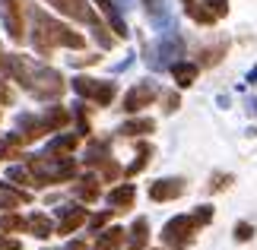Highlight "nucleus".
Listing matches in <instances>:
<instances>
[{
    "mask_svg": "<svg viewBox=\"0 0 257 250\" xmlns=\"http://www.w3.org/2000/svg\"><path fill=\"white\" fill-rule=\"evenodd\" d=\"M51 7H57L61 13H67L70 19H80V23H92L98 26V16L92 13V7L86 4V0H48Z\"/></svg>",
    "mask_w": 257,
    "mask_h": 250,
    "instance_id": "8",
    "label": "nucleus"
},
{
    "mask_svg": "<svg viewBox=\"0 0 257 250\" xmlns=\"http://www.w3.org/2000/svg\"><path fill=\"white\" fill-rule=\"evenodd\" d=\"M184 190H187V181H181V177H165V181H156L150 187V196L156 203H169V199L184 196Z\"/></svg>",
    "mask_w": 257,
    "mask_h": 250,
    "instance_id": "9",
    "label": "nucleus"
},
{
    "mask_svg": "<svg viewBox=\"0 0 257 250\" xmlns=\"http://www.w3.org/2000/svg\"><path fill=\"white\" fill-rule=\"evenodd\" d=\"M0 231H7V234H13V231H26V218H19V215H0Z\"/></svg>",
    "mask_w": 257,
    "mask_h": 250,
    "instance_id": "20",
    "label": "nucleus"
},
{
    "mask_svg": "<svg viewBox=\"0 0 257 250\" xmlns=\"http://www.w3.org/2000/svg\"><path fill=\"white\" fill-rule=\"evenodd\" d=\"M203 4H206V10H210L216 19H222L225 13H229V0H203Z\"/></svg>",
    "mask_w": 257,
    "mask_h": 250,
    "instance_id": "24",
    "label": "nucleus"
},
{
    "mask_svg": "<svg viewBox=\"0 0 257 250\" xmlns=\"http://www.w3.org/2000/svg\"><path fill=\"white\" fill-rule=\"evenodd\" d=\"M134 196H137V187H134V184H124V187L111 190V206H114V212L131 209V206H134Z\"/></svg>",
    "mask_w": 257,
    "mask_h": 250,
    "instance_id": "12",
    "label": "nucleus"
},
{
    "mask_svg": "<svg viewBox=\"0 0 257 250\" xmlns=\"http://www.w3.org/2000/svg\"><path fill=\"white\" fill-rule=\"evenodd\" d=\"M83 222H86V209H70V212L61 218V225H57L54 234H70V231H76Z\"/></svg>",
    "mask_w": 257,
    "mask_h": 250,
    "instance_id": "14",
    "label": "nucleus"
},
{
    "mask_svg": "<svg viewBox=\"0 0 257 250\" xmlns=\"http://www.w3.org/2000/svg\"><path fill=\"white\" fill-rule=\"evenodd\" d=\"M153 130H156V124L150 121V117H140V121H127L121 127V133L124 136H146V133H153Z\"/></svg>",
    "mask_w": 257,
    "mask_h": 250,
    "instance_id": "15",
    "label": "nucleus"
},
{
    "mask_svg": "<svg viewBox=\"0 0 257 250\" xmlns=\"http://www.w3.org/2000/svg\"><path fill=\"white\" fill-rule=\"evenodd\" d=\"M0 13H4V23L10 29V38H13V42H23L26 38V23H23L26 7H23V0H0Z\"/></svg>",
    "mask_w": 257,
    "mask_h": 250,
    "instance_id": "6",
    "label": "nucleus"
},
{
    "mask_svg": "<svg viewBox=\"0 0 257 250\" xmlns=\"http://www.w3.org/2000/svg\"><path fill=\"white\" fill-rule=\"evenodd\" d=\"M10 181H16L23 187H32V174H29V168H10Z\"/></svg>",
    "mask_w": 257,
    "mask_h": 250,
    "instance_id": "25",
    "label": "nucleus"
},
{
    "mask_svg": "<svg viewBox=\"0 0 257 250\" xmlns=\"http://www.w3.org/2000/svg\"><path fill=\"white\" fill-rule=\"evenodd\" d=\"M150 155H153V149H150V146H143V152H140V158H137V162H134L131 168H127V174H140L143 168L150 165Z\"/></svg>",
    "mask_w": 257,
    "mask_h": 250,
    "instance_id": "23",
    "label": "nucleus"
},
{
    "mask_svg": "<svg viewBox=\"0 0 257 250\" xmlns=\"http://www.w3.org/2000/svg\"><path fill=\"white\" fill-rule=\"evenodd\" d=\"M32 23H35V35H32L35 51L45 54V57L51 54L54 48H83L86 45L83 35H76L73 29L61 26L57 19H51L48 13H42V10H32Z\"/></svg>",
    "mask_w": 257,
    "mask_h": 250,
    "instance_id": "1",
    "label": "nucleus"
},
{
    "mask_svg": "<svg viewBox=\"0 0 257 250\" xmlns=\"http://www.w3.org/2000/svg\"><path fill=\"white\" fill-rule=\"evenodd\" d=\"M10 102H13V92H10L4 83H0V105H10Z\"/></svg>",
    "mask_w": 257,
    "mask_h": 250,
    "instance_id": "29",
    "label": "nucleus"
},
{
    "mask_svg": "<svg viewBox=\"0 0 257 250\" xmlns=\"http://www.w3.org/2000/svg\"><path fill=\"white\" fill-rule=\"evenodd\" d=\"M26 231H35V237H51L54 228H51V222H48V215H32L26 222Z\"/></svg>",
    "mask_w": 257,
    "mask_h": 250,
    "instance_id": "17",
    "label": "nucleus"
},
{
    "mask_svg": "<svg viewBox=\"0 0 257 250\" xmlns=\"http://www.w3.org/2000/svg\"><path fill=\"white\" fill-rule=\"evenodd\" d=\"M19 203H29V196L16 193V190H10V187H0V209H13Z\"/></svg>",
    "mask_w": 257,
    "mask_h": 250,
    "instance_id": "18",
    "label": "nucleus"
},
{
    "mask_svg": "<svg viewBox=\"0 0 257 250\" xmlns=\"http://www.w3.org/2000/svg\"><path fill=\"white\" fill-rule=\"evenodd\" d=\"M42 124L48 133H61V130L70 124V111L67 108H48V114L42 117Z\"/></svg>",
    "mask_w": 257,
    "mask_h": 250,
    "instance_id": "10",
    "label": "nucleus"
},
{
    "mask_svg": "<svg viewBox=\"0 0 257 250\" xmlns=\"http://www.w3.org/2000/svg\"><path fill=\"white\" fill-rule=\"evenodd\" d=\"M172 79H175L181 89L194 86V79H197V64H172Z\"/></svg>",
    "mask_w": 257,
    "mask_h": 250,
    "instance_id": "13",
    "label": "nucleus"
},
{
    "mask_svg": "<svg viewBox=\"0 0 257 250\" xmlns=\"http://www.w3.org/2000/svg\"><path fill=\"white\" fill-rule=\"evenodd\" d=\"M251 237H254V225H248V222L235 225V241H251Z\"/></svg>",
    "mask_w": 257,
    "mask_h": 250,
    "instance_id": "26",
    "label": "nucleus"
},
{
    "mask_svg": "<svg viewBox=\"0 0 257 250\" xmlns=\"http://www.w3.org/2000/svg\"><path fill=\"white\" fill-rule=\"evenodd\" d=\"M124 241H127V237H124V231H121V228H111V231H105L102 237H98L95 250H117V247H121Z\"/></svg>",
    "mask_w": 257,
    "mask_h": 250,
    "instance_id": "16",
    "label": "nucleus"
},
{
    "mask_svg": "<svg viewBox=\"0 0 257 250\" xmlns=\"http://www.w3.org/2000/svg\"><path fill=\"white\" fill-rule=\"evenodd\" d=\"M146 241H150V222H146V218H137L127 244H131V250H146Z\"/></svg>",
    "mask_w": 257,
    "mask_h": 250,
    "instance_id": "11",
    "label": "nucleus"
},
{
    "mask_svg": "<svg viewBox=\"0 0 257 250\" xmlns=\"http://www.w3.org/2000/svg\"><path fill=\"white\" fill-rule=\"evenodd\" d=\"M95 4L102 7V13L108 16V23H114V32H117V35L124 38V35H127V32H124V23H121V19H117V13H114V7H111V0H95Z\"/></svg>",
    "mask_w": 257,
    "mask_h": 250,
    "instance_id": "21",
    "label": "nucleus"
},
{
    "mask_svg": "<svg viewBox=\"0 0 257 250\" xmlns=\"http://www.w3.org/2000/svg\"><path fill=\"white\" fill-rule=\"evenodd\" d=\"M156 98H159V89H156L153 83H137L131 92H127V98H124V111L137 114V111H143L146 105H153Z\"/></svg>",
    "mask_w": 257,
    "mask_h": 250,
    "instance_id": "7",
    "label": "nucleus"
},
{
    "mask_svg": "<svg viewBox=\"0 0 257 250\" xmlns=\"http://www.w3.org/2000/svg\"><path fill=\"white\" fill-rule=\"evenodd\" d=\"M29 174H32V187H51V184L70 181L76 174V165H73V158H61L57 162L54 152H48V155H38L29 162Z\"/></svg>",
    "mask_w": 257,
    "mask_h": 250,
    "instance_id": "3",
    "label": "nucleus"
},
{
    "mask_svg": "<svg viewBox=\"0 0 257 250\" xmlns=\"http://www.w3.org/2000/svg\"><path fill=\"white\" fill-rule=\"evenodd\" d=\"M232 184V174H216V177H210V190H225Z\"/></svg>",
    "mask_w": 257,
    "mask_h": 250,
    "instance_id": "27",
    "label": "nucleus"
},
{
    "mask_svg": "<svg viewBox=\"0 0 257 250\" xmlns=\"http://www.w3.org/2000/svg\"><path fill=\"white\" fill-rule=\"evenodd\" d=\"M0 250H19L16 237H0Z\"/></svg>",
    "mask_w": 257,
    "mask_h": 250,
    "instance_id": "28",
    "label": "nucleus"
},
{
    "mask_svg": "<svg viewBox=\"0 0 257 250\" xmlns=\"http://www.w3.org/2000/svg\"><path fill=\"white\" fill-rule=\"evenodd\" d=\"M29 89H32L38 98H61L64 89H67V83H64V76L57 73V70L45 67V70H38V73H32Z\"/></svg>",
    "mask_w": 257,
    "mask_h": 250,
    "instance_id": "4",
    "label": "nucleus"
},
{
    "mask_svg": "<svg viewBox=\"0 0 257 250\" xmlns=\"http://www.w3.org/2000/svg\"><path fill=\"white\" fill-rule=\"evenodd\" d=\"M76 193H80V199H86V203H92V199L98 196V181H95V177H89V181H80V187H76Z\"/></svg>",
    "mask_w": 257,
    "mask_h": 250,
    "instance_id": "22",
    "label": "nucleus"
},
{
    "mask_svg": "<svg viewBox=\"0 0 257 250\" xmlns=\"http://www.w3.org/2000/svg\"><path fill=\"white\" fill-rule=\"evenodd\" d=\"M73 89L83 98H92L95 105H111V98L117 95V86L114 83H105V79H89V76L73 79Z\"/></svg>",
    "mask_w": 257,
    "mask_h": 250,
    "instance_id": "5",
    "label": "nucleus"
},
{
    "mask_svg": "<svg viewBox=\"0 0 257 250\" xmlns=\"http://www.w3.org/2000/svg\"><path fill=\"white\" fill-rule=\"evenodd\" d=\"M165 105H169V108H165V111H175V108H178V95H165Z\"/></svg>",
    "mask_w": 257,
    "mask_h": 250,
    "instance_id": "30",
    "label": "nucleus"
},
{
    "mask_svg": "<svg viewBox=\"0 0 257 250\" xmlns=\"http://www.w3.org/2000/svg\"><path fill=\"white\" fill-rule=\"evenodd\" d=\"M225 48H229V45H225V42H219V45H216V48H203V51L197 54V57H200V64H206V67H213V64H219V61H222Z\"/></svg>",
    "mask_w": 257,
    "mask_h": 250,
    "instance_id": "19",
    "label": "nucleus"
},
{
    "mask_svg": "<svg viewBox=\"0 0 257 250\" xmlns=\"http://www.w3.org/2000/svg\"><path fill=\"white\" fill-rule=\"evenodd\" d=\"M210 218H213V209L210 206H197V212H191V215H175L172 222L162 228V241L169 244L172 250H184L187 244H191L194 231H197V228H203Z\"/></svg>",
    "mask_w": 257,
    "mask_h": 250,
    "instance_id": "2",
    "label": "nucleus"
}]
</instances>
